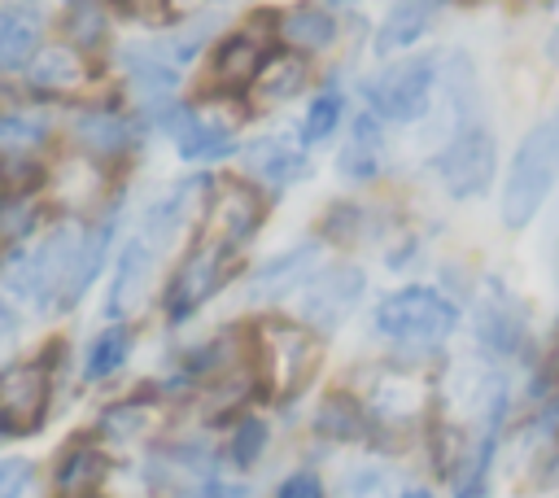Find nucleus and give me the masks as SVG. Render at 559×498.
I'll return each mask as SVG.
<instances>
[{
    "label": "nucleus",
    "instance_id": "30",
    "mask_svg": "<svg viewBox=\"0 0 559 498\" xmlns=\"http://www.w3.org/2000/svg\"><path fill=\"white\" fill-rule=\"evenodd\" d=\"M262 450H266V424H262V419H253V415H245V419L231 428L227 454H231V463H236V467H253V463L262 459Z\"/></svg>",
    "mask_w": 559,
    "mask_h": 498
},
{
    "label": "nucleus",
    "instance_id": "28",
    "mask_svg": "<svg viewBox=\"0 0 559 498\" xmlns=\"http://www.w3.org/2000/svg\"><path fill=\"white\" fill-rule=\"evenodd\" d=\"M39 223V201L31 192H9L0 201V245H17Z\"/></svg>",
    "mask_w": 559,
    "mask_h": 498
},
{
    "label": "nucleus",
    "instance_id": "8",
    "mask_svg": "<svg viewBox=\"0 0 559 498\" xmlns=\"http://www.w3.org/2000/svg\"><path fill=\"white\" fill-rule=\"evenodd\" d=\"M231 258H236V253H227V249H218V245H210V240H197V245L183 253V262L175 266L170 284H166V315H170L175 323L188 319V315H197V310L227 284Z\"/></svg>",
    "mask_w": 559,
    "mask_h": 498
},
{
    "label": "nucleus",
    "instance_id": "25",
    "mask_svg": "<svg viewBox=\"0 0 559 498\" xmlns=\"http://www.w3.org/2000/svg\"><path fill=\"white\" fill-rule=\"evenodd\" d=\"M127 354H131V328H127V323L105 328V332L92 341L87 358H83V380H105V376H114V371L127 363Z\"/></svg>",
    "mask_w": 559,
    "mask_h": 498
},
{
    "label": "nucleus",
    "instance_id": "26",
    "mask_svg": "<svg viewBox=\"0 0 559 498\" xmlns=\"http://www.w3.org/2000/svg\"><path fill=\"white\" fill-rule=\"evenodd\" d=\"M153 419H157V402L153 398H122L109 411H100V432L114 437V441H131L144 428H153Z\"/></svg>",
    "mask_w": 559,
    "mask_h": 498
},
{
    "label": "nucleus",
    "instance_id": "7",
    "mask_svg": "<svg viewBox=\"0 0 559 498\" xmlns=\"http://www.w3.org/2000/svg\"><path fill=\"white\" fill-rule=\"evenodd\" d=\"M271 39H275V17H253V26L223 35L214 44V57H210L214 92L218 96H245L262 70V61L271 57Z\"/></svg>",
    "mask_w": 559,
    "mask_h": 498
},
{
    "label": "nucleus",
    "instance_id": "14",
    "mask_svg": "<svg viewBox=\"0 0 559 498\" xmlns=\"http://www.w3.org/2000/svg\"><path fill=\"white\" fill-rule=\"evenodd\" d=\"M445 4L450 0H397L384 13V22L376 26V52L389 57V52H402V48L419 44L437 26V17L445 13Z\"/></svg>",
    "mask_w": 559,
    "mask_h": 498
},
{
    "label": "nucleus",
    "instance_id": "13",
    "mask_svg": "<svg viewBox=\"0 0 559 498\" xmlns=\"http://www.w3.org/2000/svg\"><path fill=\"white\" fill-rule=\"evenodd\" d=\"M74 140H79V149H83L87 157H96V162H118V157H127V153L135 149V122H131L122 109L96 105V109H83V114L74 118Z\"/></svg>",
    "mask_w": 559,
    "mask_h": 498
},
{
    "label": "nucleus",
    "instance_id": "29",
    "mask_svg": "<svg viewBox=\"0 0 559 498\" xmlns=\"http://www.w3.org/2000/svg\"><path fill=\"white\" fill-rule=\"evenodd\" d=\"M48 140V122L35 114H0V149L4 153H31Z\"/></svg>",
    "mask_w": 559,
    "mask_h": 498
},
{
    "label": "nucleus",
    "instance_id": "5",
    "mask_svg": "<svg viewBox=\"0 0 559 498\" xmlns=\"http://www.w3.org/2000/svg\"><path fill=\"white\" fill-rule=\"evenodd\" d=\"M493 162H498V144H493V131L480 127V122H463L432 157V170L441 179V188L454 197V201H472L489 188L493 179Z\"/></svg>",
    "mask_w": 559,
    "mask_h": 498
},
{
    "label": "nucleus",
    "instance_id": "22",
    "mask_svg": "<svg viewBox=\"0 0 559 498\" xmlns=\"http://www.w3.org/2000/svg\"><path fill=\"white\" fill-rule=\"evenodd\" d=\"M39 52V22L17 9H0V70H22Z\"/></svg>",
    "mask_w": 559,
    "mask_h": 498
},
{
    "label": "nucleus",
    "instance_id": "32",
    "mask_svg": "<svg viewBox=\"0 0 559 498\" xmlns=\"http://www.w3.org/2000/svg\"><path fill=\"white\" fill-rule=\"evenodd\" d=\"M275 498H323V481L301 467V472H293V476L275 489Z\"/></svg>",
    "mask_w": 559,
    "mask_h": 498
},
{
    "label": "nucleus",
    "instance_id": "11",
    "mask_svg": "<svg viewBox=\"0 0 559 498\" xmlns=\"http://www.w3.org/2000/svg\"><path fill=\"white\" fill-rule=\"evenodd\" d=\"M166 127L175 135L179 157L188 162H218L236 149V127L205 109H166Z\"/></svg>",
    "mask_w": 559,
    "mask_h": 498
},
{
    "label": "nucleus",
    "instance_id": "18",
    "mask_svg": "<svg viewBox=\"0 0 559 498\" xmlns=\"http://www.w3.org/2000/svg\"><path fill=\"white\" fill-rule=\"evenodd\" d=\"M306 83H310L306 57L284 48V52H271V57L262 61L258 79L249 83V96H253V105H284V100H293Z\"/></svg>",
    "mask_w": 559,
    "mask_h": 498
},
{
    "label": "nucleus",
    "instance_id": "31",
    "mask_svg": "<svg viewBox=\"0 0 559 498\" xmlns=\"http://www.w3.org/2000/svg\"><path fill=\"white\" fill-rule=\"evenodd\" d=\"M31 459H0V498H22L31 485Z\"/></svg>",
    "mask_w": 559,
    "mask_h": 498
},
{
    "label": "nucleus",
    "instance_id": "6",
    "mask_svg": "<svg viewBox=\"0 0 559 498\" xmlns=\"http://www.w3.org/2000/svg\"><path fill=\"white\" fill-rule=\"evenodd\" d=\"M258 227H262V197H258L253 183H245V179H218V183H210L201 240L236 253L240 245L253 240Z\"/></svg>",
    "mask_w": 559,
    "mask_h": 498
},
{
    "label": "nucleus",
    "instance_id": "19",
    "mask_svg": "<svg viewBox=\"0 0 559 498\" xmlns=\"http://www.w3.org/2000/svg\"><path fill=\"white\" fill-rule=\"evenodd\" d=\"M314 275V245H297L271 262H262L249 280V297L258 301H271V297H284L293 288H306V280Z\"/></svg>",
    "mask_w": 559,
    "mask_h": 498
},
{
    "label": "nucleus",
    "instance_id": "15",
    "mask_svg": "<svg viewBox=\"0 0 559 498\" xmlns=\"http://www.w3.org/2000/svg\"><path fill=\"white\" fill-rule=\"evenodd\" d=\"M245 170L262 183L284 188L306 175V144L288 140V135H262V140L245 144Z\"/></svg>",
    "mask_w": 559,
    "mask_h": 498
},
{
    "label": "nucleus",
    "instance_id": "35",
    "mask_svg": "<svg viewBox=\"0 0 559 498\" xmlns=\"http://www.w3.org/2000/svg\"><path fill=\"white\" fill-rule=\"evenodd\" d=\"M402 498H432V494H428V489H406Z\"/></svg>",
    "mask_w": 559,
    "mask_h": 498
},
{
    "label": "nucleus",
    "instance_id": "3",
    "mask_svg": "<svg viewBox=\"0 0 559 498\" xmlns=\"http://www.w3.org/2000/svg\"><path fill=\"white\" fill-rule=\"evenodd\" d=\"M371 323L380 336L397 341V345H441L454 323H459V310L450 297H441L437 288H424V284H411V288H397L389 293L376 310H371Z\"/></svg>",
    "mask_w": 559,
    "mask_h": 498
},
{
    "label": "nucleus",
    "instance_id": "1",
    "mask_svg": "<svg viewBox=\"0 0 559 498\" xmlns=\"http://www.w3.org/2000/svg\"><path fill=\"white\" fill-rule=\"evenodd\" d=\"M555 179H559V118H546L520 140V149L507 166L502 205H498L502 227L520 232L524 223H533L537 210L546 205Z\"/></svg>",
    "mask_w": 559,
    "mask_h": 498
},
{
    "label": "nucleus",
    "instance_id": "4",
    "mask_svg": "<svg viewBox=\"0 0 559 498\" xmlns=\"http://www.w3.org/2000/svg\"><path fill=\"white\" fill-rule=\"evenodd\" d=\"M432 92H437V57L432 52L389 61L384 70H376L362 83L367 109L380 122H415V118H424L428 105H432Z\"/></svg>",
    "mask_w": 559,
    "mask_h": 498
},
{
    "label": "nucleus",
    "instance_id": "10",
    "mask_svg": "<svg viewBox=\"0 0 559 498\" xmlns=\"http://www.w3.org/2000/svg\"><path fill=\"white\" fill-rule=\"evenodd\" d=\"M367 280L358 266L341 262V266H328L319 275L306 280V293H301V319L306 328H319V332H332L345 323V315L358 306Z\"/></svg>",
    "mask_w": 559,
    "mask_h": 498
},
{
    "label": "nucleus",
    "instance_id": "34",
    "mask_svg": "<svg viewBox=\"0 0 559 498\" xmlns=\"http://www.w3.org/2000/svg\"><path fill=\"white\" fill-rule=\"evenodd\" d=\"M546 61H550V66L559 70V26H555V31L546 35Z\"/></svg>",
    "mask_w": 559,
    "mask_h": 498
},
{
    "label": "nucleus",
    "instance_id": "16",
    "mask_svg": "<svg viewBox=\"0 0 559 498\" xmlns=\"http://www.w3.org/2000/svg\"><path fill=\"white\" fill-rule=\"evenodd\" d=\"M87 57L74 48V44H52V48H39L31 57V87L35 92H48V96H70L87 83Z\"/></svg>",
    "mask_w": 559,
    "mask_h": 498
},
{
    "label": "nucleus",
    "instance_id": "23",
    "mask_svg": "<svg viewBox=\"0 0 559 498\" xmlns=\"http://www.w3.org/2000/svg\"><path fill=\"white\" fill-rule=\"evenodd\" d=\"M314 432L336 437V441H358L367 432V415L349 393H328L314 411Z\"/></svg>",
    "mask_w": 559,
    "mask_h": 498
},
{
    "label": "nucleus",
    "instance_id": "17",
    "mask_svg": "<svg viewBox=\"0 0 559 498\" xmlns=\"http://www.w3.org/2000/svg\"><path fill=\"white\" fill-rule=\"evenodd\" d=\"M380 166H384V122L367 109V114L354 118L349 144L341 149L336 170H341L345 179H354V183H371V179L380 175Z\"/></svg>",
    "mask_w": 559,
    "mask_h": 498
},
{
    "label": "nucleus",
    "instance_id": "21",
    "mask_svg": "<svg viewBox=\"0 0 559 498\" xmlns=\"http://www.w3.org/2000/svg\"><path fill=\"white\" fill-rule=\"evenodd\" d=\"M480 323H476V332H480V345L489 349V354H515L520 345H524V310L507 297V293H493L485 306H480V315H476Z\"/></svg>",
    "mask_w": 559,
    "mask_h": 498
},
{
    "label": "nucleus",
    "instance_id": "27",
    "mask_svg": "<svg viewBox=\"0 0 559 498\" xmlns=\"http://www.w3.org/2000/svg\"><path fill=\"white\" fill-rule=\"evenodd\" d=\"M109 35V13L100 0H74V9L66 13V39L79 52H96Z\"/></svg>",
    "mask_w": 559,
    "mask_h": 498
},
{
    "label": "nucleus",
    "instance_id": "24",
    "mask_svg": "<svg viewBox=\"0 0 559 498\" xmlns=\"http://www.w3.org/2000/svg\"><path fill=\"white\" fill-rule=\"evenodd\" d=\"M341 118H345V92L336 83H328V87L314 92V100H310V109L301 118V135L297 140L301 144H323L341 127Z\"/></svg>",
    "mask_w": 559,
    "mask_h": 498
},
{
    "label": "nucleus",
    "instance_id": "33",
    "mask_svg": "<svg viewBox=\"0 0 559 498\" xmlns=\"http://www.w3.org/2000/svg\"><path fill=\"white\" fill-rule=\"evenodd\" d=\"M223 494H227V489H223L218 481H201L197 489H183L179 498H223Z\"/></svg>",
    "mask_w": 559,
    "mask_h": 498
},
{
    "label": "nucleus",
    "instance_id": "9",
    "mask_svg": "<svg viewBox=\"0 0 559 498\" xmlns=\"http://www.w3.org/2000/svg\"><path fill=\"white\" fill-rule=\"evenodd\" d=\"M52 402V363L26 358L0 371V428L4 432H35Z\"/></svg>",
    "mask_w": 559,
    "mask_h": 498
},
{
    "label": "nucleus",
    "instance_id": "2",
    "mask_svg": "<svg viewBox=\"0 0 559 498\" xmlns=\"http://www.w3.org/2000/svg\"><path fill=\"white\" fill-rule=\"evenodd\" d=\"M249 349H253L258 380L271 398H297L319 367V341H314V328L306 323L262 319L249 336Z\"/></svg>",
    "mask_w": 559,
    "mask_h": 498
},
{
    "label": "nucleus",
    "instance_id": "20",
    "mask_svg": "<svg viewBox=\"0 0 559 498\" xmlns=\"http://www.w3.org/2000/svg\"><path fill=\"white\" fill-rule=\"evenodd\" d=\"M109 476V459L105 450L79 441L61 454L57 472H52V485H57V498H92L100 489V481Z\"/></svg>",
    "mask_w": 559,
    "mask_h": 498
},
{
    "label": "nucleus",
    "instance_id": "12",
    "mask_svg": "<svg viewBox=\"0 0 559 498\" xmlns=\"http://www.w3.org/2000/svg\"><path fill=\"white\" fill-rule=\"evenodd\" d=\"M341 35V22L328 4H314V0H301V4H288L284 13H275V39L288 48V52H323L332 48Z\"/></svg>",
    "mask_w": 559,
    "mask_h": 498
}]
</instances>
